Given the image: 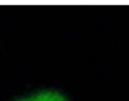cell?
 Instances as JSON below:
<instances>
[{
  "mask_svg": "<svg viewBox=\"0 0 129 101\" xmlns=\"http://www.w3.org/2000/svg\"><path fill=\"white\" fill-rule=\"evenodd\" d=\"M15 101H71L66 94L54 89H45V91H39L35 94L30 96H24V98H17Z\"/></svg>",
  "mask_w": 129,
  "mask_h": 101,
  "instance_id": "obj_1",
  "label": "cell"
}]
</instances>
